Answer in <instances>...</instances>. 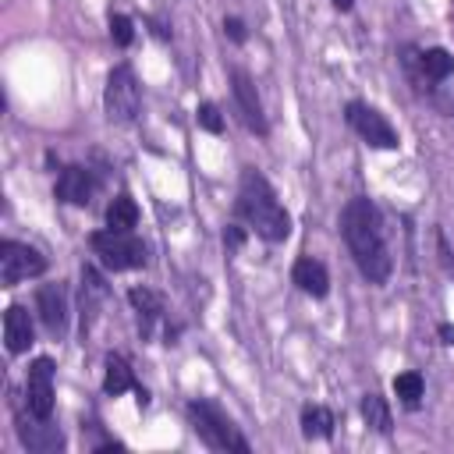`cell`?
I'll return each mask as SVG.
<instances>
[{"instance_id":"6da1fadb","label":"cell","mask_w":454,"mask_h":454,"mask_svg":"<svg viewBox=\"0 0 454 454\" xmlns=\"http://www.w3.org/2000/svg\"><path fill=\"white\" fill-rule=\"evenodd\" d=\"M340 238L358 266V273L369 284H387L394 273V255L387 248V234H383V220L372 199L355 195L344 202L340 209Z\"/></svg>"},{"instance_id":"7a4b0ae2","label":"cell","mask_w":454,"mask_h":454,"mask_svg":"<svg viewBox=\"0 0 454 454\" xmlns=\"http://www.w3.org/2000/svg\"><path fill=\"white\" fill-rule=\"evenodd\" d=\"M238 213L248 223V231H255L270 245L287 241V234H291L287 209L280 206L277 192L270 188V181L255 167H245L241 170V181H238Z\"/></svg>"},{"instance_id":"3957f363","label":"cell","mask_w":454,"mask_h":454,"mask_svg":"<svg viewBox=\"0 0 454 454\" xmlns=\"http://www.w3.org/2000/svg\"><path fill=\"white\" fill-rule=\"evenodd\" d=\"M184 411H188L192 429L199 433V440H202L209 450H238V454H248V450H252V443L238 433V426H234L213 401L192 397Z\"/></svg>"},{"instance_id":"277c9868","label":"cell","mask_w":454,"mask_h":454,"mask_svg":"<svg viewBox=\"0 0 454 454\" xmlns=\"http://www.w3.org/2000/svg\"><path fill=\"white\" fill-rule=\"evenodd\" d=\"M401 67H404L408 82H411L419 92L429 96L436 85L450 82V74H454V53L443 50V46H429V50L404 46V50H401Z\"/></svg>"},{"instance_id":"5b68a950","label":"cell","mask_w":454,"mask_h":454,"mask_svg":"<svg viewBox=\"0 0 454 454\" xmlns=\"http://www.w3.org/2000/svg\"><path fill=\"white\" fill-rule=\"evenodd\" d=\"M89 245H92V252H96V259L106 266V270H114V273H121V270H142L145 262H149V252H145V245L131 234V231H96V234H89Z\"/></svg>"},{"instance_id":"8992f818","label":"cell","mask_w":454,"mask_h":454,"mask_svg":"<svg viewBox=\"0 0 454 454\" xmlns=\"http://www.w3.org/2000/svg\"><path fill=\"white\" fill-rule=\"evenodd\" d=\"M103 106H106V117L114 124H131L138 117V110H142V85H138V78H135V71L128 64H117L106 74Z\"/></svg>"},{"instance_id":"52a82bcc","label":"cell","mask_w":454,"mask_h":454,"mask_svg":"<svg viewBox=\"0 0 454 454\" xmlns=\"http://www.w3.org/2000/svg\"><path fill=\"white\" fill-rule=\"evenodd\" d=\"M344 121H348V128H351L365 145H372V149H397V145H401L397 128H394L376 106H369V103H362V99H351V103L344 106Z\"/></svg>"},{"instance_id":"ba28073f","label":"cell","mask_w":454,"mask_h":454,"mask_svg":"<svg viewBox=\"0 0 454 454\" xmlns=\"http://www.w3.org/2000/svg\"><path fill=\"white\" fill-rule=\"evenodd\" d=\"M39 273H46V255L39 248L11 241V238L0 241V284L4 287H14V284L39 277Z\"/></svg>"},{"instance_id":"9c48e42d","label":"cell","mask_w":454,"mask_h":454,"mask_svg":"<svg viewBox=\"0 0 454 454\" xmlns=\"http://www.w3.org/2000/svg\"><path fill=\"white\" fill-rule=\"evenodd\" d=\"M25 408L35 419H53V358L39 355L25 376Z\"/></svg>"},{"instance_id":"30bf717a","label":"cell","mask_w":454,"mask_h":454,"mask_svg":"<svg viewBox=\"0 0 454 454\" xmlns=\"http://www.w3.org/2000/svg\"><path fill=\"white\" fill-rule=\"evenodd\" d=\"M231 92H234V106H238V117L245 121V128L255 131L259 138L270 135V124H266V114H262V99H259V89H255L248 71H241V67L231 71Z\"/></svg>"},{"instance_id":"8fae6325","label":"cell","mask_w":454,"mask_h":454,"mask_svg":"<svg viewBox=\"0 0 454 454\" xmlns=\"http://www.w3.org/2000/svg\"><path fill=\"white\" fill-rule=\"evenodd\" d=\"M35 312H39V323L46 326L50 337H64L67 333V287L60 280L43 284L35 291Z\"/></svg>"},{"instance_id":"7c38bea8","label":"cell","mask_w":454,"mask_h":454,"mask_svg":"<svg viewBox=\"0 0 454 454\" xmlns=\"http://www.w3.org/2000/svg\"><path fill=\"white\" fill-rule=\"evenodd\" d=\"M53 195H57L60 202H67V206H89L92 195H96V177H92V170H89V167H78V163L64 167L60 177H57V184H53Z\"/></svg>"},{"instance_id":"4fadbf2b","label":"cell","mask_w":454,"mask_h":454,"mask_svg":"<svg viewBox=\"0 0 454 454\" xmlns=\"http://www.w3.org/2000/svg\"><path fill=\"white\" fill-rule=\"evenodd\" d=\"M18 436H21V443L28 447V450H35V454H50V450H60L64 447V436H60V429L50 422V419H35V415H18Z\"/></svg>"},{"instance_id":"5bb4252c","label":"cell","mask_w":454,"mask_h":454,"mask_svg":"<svg viewBox=\"0 0 454 454\" xmlns=\"http://www.w3.org/2000/svg\"><path fill=\"white\" fill-rule=\"evenodd\" d=\"M35 340V326H32V316L25 305H7L4 309V344H7V355H21L28 351Z\"/></svg>"},{"instance_id":"9a60e30c","label":"cell","mask_w":454,"mask_h":454,"mask_svg":"<svg viewBox=\"0 0 454 454\" xmlns=\"http://www.w3.org/2000/svg\"><path fill=\"white\" fill-rule=\"evenodd\" d=\"M291 280H294L298 291H305L309 298H326V291H330V273H326V266H323L319 259H312V255L294 259Z\"/></svg>"},{"instance_id":"2e32d148","label":"cell","mask_w":454,"mask_h":454,"mask_svg":"<svg viewBox=\"0 0 454 454\" xmlns=\"http://www.w3.org/2000/svg\"><path fill=\"white\" fill-rule=\"evenodd\" d=\"M103 301H106V284H103V277H99L92 266H82V333L92 330V323H96Z\"/></svg>"},{"instance_id":"e0dca14e","label":"cell","mask_w":454,"mask_h":454,"mask_svg":"<svg viewBox=\"0 0 454 454\" xmlns=\"http://www.w3.org/2000/svg\"><path fill=\"white\" fill-rule=\"evenodd\" d=\"M128 301H131V309L138 312V333L149 337L153 326H156V319L163 316V298H160L153 287H131V291H128Z\"/></svg>"},{"instance_id":"ac0fdd59","label":"cell","mask_w":454,"mask_h":454,"mask_svg":"<svg viewBox=\"0 0 454 454\" xmlns=\"http://www.w3.org/2000/svg\"><path fill=\"white\" fill-rule=\"evenodd\" d=\"M135 387H138V383H135V372H131L128 358L117 355V351H110L106 362H103V390H106L110 397H117V394L135 390Z\"/></svg>"},{"instance_id":"d6986e66","label":"cell","mask_w":454,"mask_h":454,"mask_svg":"<svg viewBox=\"0 0 454 454\" xmlns=\"http://www.w3.org/2000/svg\"><path fill=\"white\" fill-rule=\"evenodd\" d=\"M333 411L323 404H305L301 408V436L305 440H330L333 436Z\"/></svg>"},{"instance_id":"ffe728a7","label":"cell","mask_w":454,"mask_h":454,"mask_svg":"<svg viewBox=\"0 0 454 454\" xmlns=\"http://www.w3.org/2000/svg\"><path fill=\"white\" fill-rule=\"evenodd\" d=\"M106 227L110 231H135L138 227V206H135V199L128 192H121V195L110 199V206H106Z\"/></svg>"},{"instance_id":"44dd1931","label":"cell","mask_w":454,"mask_h":454,"mask_svg":"<svg viewBox=\"0 0 454 454\" xmlns=\"http://www.w3.org/2000/svg\"><path fill=\"white\" fill-rule=\"evenodd\" d=\"M358 411H362V419H365V426H369L372 433H380V436L390 433L394 419H390V408H387V401H383L380 394H365L362 404H358Z\"/></svg>"},{"instance_id":"7402d4cb","label":"cell","mask_w":454,"mask_h":454,"mask_svg":"<svg viewBox=\"0 0 454 454\" xmlns=\"http://www.w3.org/2000/svg\"><path fill=\"white\" fill-rule=\"evenodd\" d=\"M394 394H397V401L404 404V408H419L422 404V394H426V383H422V376L415 372V369H408V372H397L394 376Z\"/></svg>"},{"instance_id":"603a6c76","label":"cell","mask_w":454,"mask_h":454,"mask_svg":"<svg viewBox=\"0 0 454 454\" xmlns=\"http://www.w3.org/2000/svg\"><path fill=\"white\" fill-rule=\"evenodd\" d=\"M195 121H199V128L209 131V135H220V131H223V114H220L216 103H199Z\"/></svg>"},{"instance_id":"cb8c5ba5","label":"cell","mask_w":454,"mask_h":454,"mask_svg":"<svg viewBox=\"0 0 454 454\" xmlns=\"http://www.w3.org/2000/svg\"><path fill=\"white\" fill-rule=\"evenodd\" d=\"M110 39H114L117 46H131V39H135V25H131L128 14H110Z\"/></svg>"},{"instance_id":"d4e9b609","label":"cell","mask_w":454,"mask_h":454,"mask_svg":"<svg viewBox=\"0 0 454 454\" xmlns=\"http://www.w3.org/2000/svg\"><path fill=\"white\" fill-rule=\"evenodd\" d=\"M436 255H440L443 270L454 277V252H450V245H447V234H443V231H436Z\"/></svg>"},{"instance_id":"484cf974","label":"cell","mask_w":454,"mask_h":454,"mask_svg":"<svg viewBox=\"0 0 454 454\" xmlns=\"http://www.w3.org/2000/svg\"><path fill=\"white\" fill-rule=\"evenodd\" d=\"M223 32H227V39H231V43H245V39H248V32H245V21H241V18H223Z\"/></svg>"},{"instance_id":"4316f807","label":"cell","mask_w":454,"mask_h":454,"mask_svg":"<svg viewBox=\"0 0 454 454\" xmlns=\"http://www.w3.org/2000/svg\"><path fill=\"white\" fill-rule=\"evenodd\" d=\"M241 241H245V227L227 223V227H223V245H227V248H241Z\"/></svg>"},{"instance_id":"83f0119b","label":"cell","mask_w":454,"mask_h":454,"mask_svg":"<svg viewBox=\"0 0 454 454\" xmlns=\"http://www.w3.org/2000/svg\"><path fill=\"white\" fill-rule=\"evenodd\" d=\"M436 333H440V340H443L447 348H454V326H450V323H440Z\"/></svg>"},{"instance_id":"f1b7e54d","label":"cell","mask_w":454,"mask_h":454,"mask_svg":"<svg viewBox=\"0 0 454 454\" xmlns=\"http://www.w3.org/2000/svg\"><path fill=\"white\" fill-rule=\"evenodd\" d=\"M330 4H333L337 11H351V7H355V0H330Z\"/></svg>"}]
</instances>
